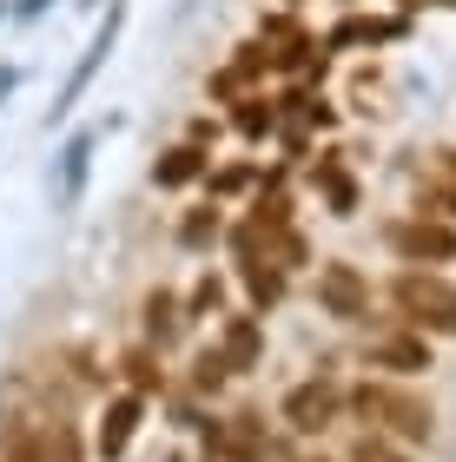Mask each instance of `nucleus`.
<instances>
[{"label": "nucleus", "instance_id": "11", "mask_svg": "<svg viewBox=\"0 0 456 462\" xmlns=\"http://www.w3.org/2000/svg\"><path fill=\"white\" fill-rule=\"evenodd\" d=\"M179 238L192 245V251H205V245L219 238V205H192V218L179 225Z\"/></svg>", "mask_w": 456, "mask_h": 462}, {"label": "nucleus", "instance_id": "9", "mask_svg": "<svg viewBox=\"0 0 456 462\" xmlns=\"http://www.w3.org/2000/svg\"><path fill=\"white\" fill-rule=\"evenodd\" d=\"M205 172V159L192 152V145H172V152H165V165H159V185H192Z\"/></svg>", "mask_w": 456, "mask_h": 462}, {"label": "nucleus", "instance_id": "2", "mask_svg": "<svg viewBox=\"0 0 456 462\" xmlns=\"http://www.w3.org/2000/svg\"><path fill=\"white\" fill-rule=\"evenodd\" d=\"M384 245L404 264H456V225H443L437 212H397L384 225Z\"/></svg>", "mask_w": 456, "mask_h": 462}, {"label": "nucleus", "instance_id": "13", "mask_svg": "<svg viewBox=\"0 0 456 462\" xmlns=\"http://www.w3.org/2000/svg\"><path fill=\"white\" fill-rule=\"evenodd\" d=\"M146 330H153V337H172V330H179L172 298H165V291H153V298H146Z\"/></svg>", "mask_w": 456, "mask_h": 462}, {"label": "nucleus", "instance_id": "6", "mask_svg": "<svg viewBox=\"0 0 456 462\" xmlns=\"http://www.w3.org/2000/svg\"><path fill=\"white\" fill-rule=\"evenodd\" d=\"M311 185H318V192L330 199V212H338V218L358 212V185H350V172L338 165V152H324L318 165H311Z\"/></svg>", "mask_w": 456, "mask_h": 462}, {"label": "nucleus", "instance_id": "3", "mask_svg": "<svg viewBox=\"0 0 456 462\" xmlns=\"http://www.w3.org/2000/svg\"><path fill=\"white\" fill-rule=\"evenodd\" d=\"M318 304L330 310V318L358 324L364 310H370V284H364V271H358V264H344V258H324V264H318Z\"/></svg>", "mask_w": 456, "mask_h": 462}, {"label": "nucleus", "instance_id": "10", "mask_svg": "<svg viewBox=\"0 0 456 462\" xmlns=\"http://www.w3.org/2000/svg\"><path fill=\"white\" fill-rule=\"evenodd\" d=\"M232 125H238L245 139H258V133H272V125H278V113H272V99H238Z\"/></svg>", "mask_w": 456, "mask_h": 462}, {"label": "nucleus", "instance_id": "1", "mask_svg": "<svg viewBox=\"0 0 456 462\" xmlns=\"http://www.w3.org/2000/svg\"><path fill=\"white\" fill-rule=\"evenodd\" d=\"M390 298H397V310L417 330H443V337H456V284L443 278L437 264H404L397 278H390Z\"/></svg>", "mask_w": 456, "mask_h": 462}, {"label": "nucleus", "instance_id": "7", "mask_svg": "<svg viewBox=\"0 0 456 462\" xmlns=\"http://www.w3.org/2000/svg\"><path fill=\"white\" fill-rule=\"evenodd\" d=\"M330 403H338V396H330L324 383H304V390H292V403H284V416H292L298 430H318L324 416H330Z\"/></svg>", "mask_w": 456, "mask_h": 462}, {"label": "nucleus", "instance_id": "14", "mask_svg": "<svg viewBox=\"0 0 456 462\" xmlns=\"http://www.w3.org/2000/svg\"><path fill=\"white\" fill-rule=\"evenodd\" d=\"M252 350H258V330H252V318L225 330V356H232V364H252Z\"/></svg>", "mask_w": 456, "mask_h": 462}, {"label": "nucleus", "instance_id": "15", "mask_svg": "<svg viewBox=\"0 0 456 462\" xmlns=\"http://www.w3.org/2000/svg\"><path fill=\"white\" fill-rule=\"evenodd\" d=\"M358 462H404V456L390 449L384 436H364V443H358Z\"/></svg>", "mask_w": 456, "mask_h": 462}, {"label": "nucleus", "instance_id": "4", "mask_svg": "<svg viewBox=\"0 0 456 462\" xmlns=\"http://www.w3.org/2000/svg\"><path fill=\"white\" fill-rule=\"evenodd\" d=\"M358 403H364V416H384V430H397V436H430V410H423V403H410V396H404V390H390V383H377V390L364 383Z\"/></svg>", "mask_w": 456, "mask_h": 462}, {"label": "nucleus", "instance_id": "8", "mask_svg": "<svg viewBox=\"0 0 456 462\" xmlns=\"http://www.w3.org/2000/svg\"><path fill=\"white\" fill-rule=\"evenodd\" d=\"M370 356L390 364V370H430V350H423L417 337H377V344H370Z\"/></svg>", "mask_w": 456, "mask_h": 462}, {"label": "nucleus", "instance_id": "12", "mask_svg": "<svg viewBox=\"0 0 456 462\" xmlns=\"http://www.w3.org/2000/svg\"><path fill=\"white\" fill-rule=\"evenodd\" d=\"M133 416H139V403H113V423L99 430V443H107V456H119V449H126V436H133Z\"/></svg>", "mask_w": 456, "mask_h": 462}, {"label": "nucleus", "instance_id": "5", "mask_svg": "<svg viewBox=\"0 0 456 462\" xmlns=\"http://www.w3.org/2000/svg\"><path fill=\"white\" fill-rule=\"evenodd\" d=\"M417 212L456 218V152H450V145L423 159V205H417Z\"/></svg>", "mask_w": 456, "mask_h": 462}]
</instances>
